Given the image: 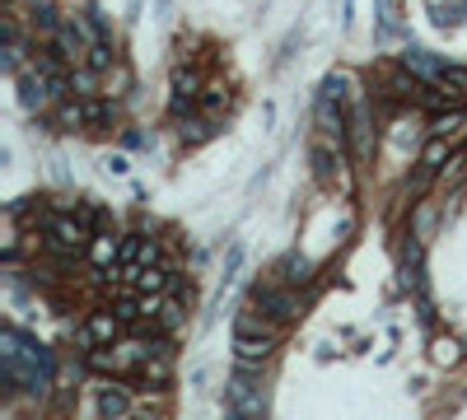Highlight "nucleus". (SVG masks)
Here are the masks:
<instances>
[{"mask_svg":"<svg viewBox=\"0 0 467 420\" xmlns=\"http://www.w3.org/2000/svg\"><path fill=\"white\" fill-rule=\"evenodd\" d=\"M0 359H5V378L10 383H23L33 397H47L51 374H57V355H51L47 346L29 341L19 327H5L0 331Z\"/></svg>","mask_w":467,"mask_h":420,"instance_id":"obj_1","label":"nucleus"},{"mask_svg":"<svg viewBox=\"0 0 467 420\" xmlns=\"http://www.w3.org/2000/svg\"><path fill=\"white\" fill-rule=\"evenodd\" d=\"M225 402H229V411H243V415H262L266 411V387H262L257 364H238L229 387H225Z\"/></svg>","mask_w":467,"mask_h":420,"instance_id":"obj_2","label":"nucleus"},{"mask_svg":"<svg viewBox=\"0 0 467 420\" xmlns=\"http://www.w3.org/2000/svg\"><path fill=\"white\" fill-rule=\"evenodd\" d=\"M89 42H94L89 19H85V14H61L51 47H57V51L66 56V66H85V61H89Z\"/></svg>","mask_w":467,"mask_h":420,"instance_id":"obj_3","label":"nucleus"},{"mask_svg":"<svg viewBox=\"0 0 467 420\" xmlns=\"http://www.w3.org/2000/svg\"><path fill=\"white\" fill-rule=\"evenodd\" d=\"M145 359H150V341H122L107 350H89V364L98 374H135V369H145Z\"/></svg>","mask_w":467,"mask_h":420,"instance_id":"obj_4","label":"nucleus"},{"mask_svg":"<svg viewBox=\"0 0 467 420\" xmlns=\"http://www.w3.org/2000/svg\"><path fill=\"white\" fill-rule=\"evenodd\" d=\"M253 308H262L266 318H276V322H290V318H299V299H294V290L290 285H253Z\"/></svg>","mask_w":467,"mask_h":420,"instance_id":"obj_5","label":"nucleus"},{"mask_svg":"<svg viewBox=\"0 0 467 420\" xmlns=\"http://www.w3.org/2000/svg\"><path fill=\"white\" fill-rule=\"evenodd\" d=\"M346 150H350L355 159H369V150H374V126H369V103H365V98L350 103V117H346Z\"/></svg>","mask_w":467,"mask_h":420,"instance_id":"obj_6","label":"nucleus"},{"mask_svg":"<svg viewBox=\"0 0 467 420\" xmlns=\"http://www.w3.org/2000/svg\"><path fill=\"white\" fill-rule=\"evenodd\" d=\"M397 61H402V70L411 75V79H421V84H444V61H439V56H430L425 47H402V56H397Z\"/></svg>","mask_w":467,"mask_h":420,"instance_id":"obj_7","label":"nucleus"},{"mask_svg":"<svg viewBox=\"0 0 467 420\" xmlns=\"http://www.w3.org/2000/svg\"><path fill=\"white\" fill-rule=\"evenodd\" d=\"M19 98H23V107H29V112H42L51 98H57V79H47L38 66L23 70L19 75Z\"/></svg>","mask_w":467,"mask_h":420,"instance_id":"obj_8","label":"nucleus"},{"mask_svg":"<svg viewBox=\"0 0 467 420\" xmlns=\"http://www.w3.org/2000/svg\"><path fill=\"white\" fill-rule=\"evenodd\" d=\"M276 350V331H262V336H253V331H238L234 336V359L238 364H266V355Z\"/></svg>","mask_w":467,"mask_h":420,"instance_id":"obj_9","label":"nucleus"},{"mask_svg":"<svg viewBox=\"0 0 467 420\" xmlns=\"http://www.w3.org/2000/svg\"><path fill=\"white\" fill-rule=\"evenodd\" d=\"M141 266H159V243L154 238H122V280Z\"/></svg>","mask_w":467,"mask_h":420,"instance_id":"obj_10","label":"nucleus"},{"mask_svg":"<svg viewBox=\"0 0 467 420\" xmlns=\"http://www.w3.org/2000/svg\"><path fill=\"white\" fill-rule=\"evenodd\" d=\"M122 318L117 313H94L85 327H79V346H113L117 336H122Z\"/></svg>","mask_w":467,"mask_h":420,"instance_id":"obj_11","label":"nucleus"},{"mask_svg":"<svg viewBox=\"0 0 467 420\" xmlns=\"http://www.w3.org/2000/svg\"><path fill=\"white\" fill-rule=\"evenodd\" d=\"M309 275H313V262L304 257V252H290V257L281 262V280L294 290V285H309Z\"/></svg>","mask_w":467,"mask_h":420,"instance_id":"obj_12","label":"nucleus"},{"mask_svg":"<svg viewBox=\"0 0 467 420\" xmlns=\"http://www.w3.org/2000/svg\"><path fill=\"white\" fill-rule=\"evenodd\" d=\"M98 411H103V420H122V415L131 411V397H126L122 387H113V383H107V387L98 392Z\"/></svg>","mask_w":467,"mask_h":420,"instance_id":"obj_13","label":"nucleus"},{"mask_svg":"<svg viewBox=\"0 0 467 420\" xmlns=\"http://www.w3.org/2000/svg\"><path fill=\"white\" fill-rule=\"evenodd\" d=\"M98 89V70L94 66H70V94L75 98H89Z\"/></svg>","mask_w":467,"mask_h":420,"instance_id":"obj_14","label":"nucleus"},{"mask_svg":"<svg viewBox=\"0 0 467 420\" xmlns=\"http://www.w3.org/2000/svg\"><path fill=\"white\" fill-rule=\"evenodd\" d=\"M57 122H61L66 131H75V126H85V122H89V103H75V98H66V103L57 107Z\"/></svg>","mask_w":467,"mask_h":420,"instance_id":"obj_15","label":"nucleus"},{"mask_svg":"<svg viewBox=\"0 0 467 420\" xmlns=\"http://www.w3.org/2000/svg\"><path fill=\"white\" fill-rule=\"evenodd\" d=\"M430 14L439 28H453L462 19V0H430Z\"/></svg>","mask_w":467,"mask_h":420,"instance_id":"obj_16","label":"nucleus"},{"mask_svg":"<svg viewBox=\"0 0 467 420\" xmlns=\"http://www.w3.org/2000/svg\"><path fill=\"white\" fill-rule=\"evenodd\" d=\"M238 331H253V336H262V331H276V327H271V322H262L257 313H253V308H243V313L234 318V336Z\"/></svg>","mask_w":467,"mask_h":420,"instance_id":"obj_17","label":"nucleus"},{"mask_svg":"<svg viewBox=\"0 0 467 420\" xmlns=\"http://www.w3.org/2000/svg\"><path fill=\"white\" fill-rule=\"evenodd\" d=\"M210 135H215V122H201V117L182 126V140H187V145H201V140H210Z\"/></svg>","mask_w":467,"mask_h":420,"instance_id":"obj_18","label":"nucleus"},{"mask_svg":"<svg viewBox=\"0 0 467 420\" xmlns=\"http://www.w3.org/2000/svg\"><path fill=\"white\" fill-rule=\"evenodd\" d=\"M332 159H337L332 145H313V173L318 178H332Z\"/></svg>","mask_w":467,"mask_h":420,"instance_id":"obj_19","label":"nucleus"},{"mask_svg":"<svg viewBox=\"0 0 467 420\" xmlns=\"http://www.w3.org/2000/svg\"><path fill=\"white\" fill-rule=\"evenodd\" d=\"M238 266H243V247L234 243V247L225 252V285H229V280H234V271H238Z\"/></svg>","mask_w":467,"mask_h":420,"instance_id":"obj_20","label":"nucleus"},{"mask_svg":"<svg viewBox=\"0 0 467 420\" xmlns=\"http://www.w3.org/2000/svg\"><path fill=\"white\" fill-rule=\"evenodd\" d=\"M444 84H458V89L467 94V66H449V70H444Z\"/></svg>","mask_w":467,"mask_h":420,"instance_id":"obj_21","label":"nucleus"},{"mask_svg":"<svg viewBox=\"0 0 467 420\" xmlns=\"http://www.w3.org/2000/svg\"><path fill=\"white\" fill-rule=\"evenodd\" d=\"M434 355H439V359H458V346H453V341H439Z\"/></svg>","mask_w":467,"mask_h":420,"instance_id":"obj_22","label":"nucleus"},{"mask_svg":"<svg viewBox=\"0 0 467 420\" xmlns=\"http://www.w3.org/2000/svg\"><path fill=\"white\" fill-rule=\"evenodd\" d=\"M201 103H206V107H210V112H215V107H219V103H225V94H219V89H210V94H206V98H201Z\"/></svg>","mask_w":467,"mask_h":420,"instance_id":"obj_23","label":"nucleus"},{"mask_svg":"<svg viewBox=\"0 0 467 420\" xmlns=\"http://www.w3.org/2000/svg\"><path fill=\"white\" fill-rule=\"evenodd\" d=\"M229 420H257V415H243V411H229Z\"/></svg>","mask_w":467,"mask_h":420,"instance_id":"obj_24","label":"nucleus"}]
</instances>
